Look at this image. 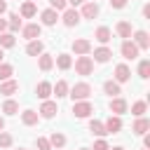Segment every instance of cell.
<instances>
[{"label": "cell", "instance_id": "obj_33", "mask_svg": "<svg viewBox=\"0 0 150 150\" xmlns=\"http://www.w3.org/2000/svg\"><path fill=\"white\" fill-rule=\"evenodd\" d=\"M7 28L16 33V30L21 28V16H19V14H9V21H7Z\"/></svg>", "mask_w": 150, "mask_h": 150}, {"label": "cell", "instance_id": "obj_10", "mask_svg": "<svg viewBox=\"0 0 150 150\" xmlns=\"http://www.w3.org/2000/svg\"><path fill=\"white\" fill-rule=\"evenodd\" d=\"M73 52H75L77 56H82V54H89V52H91V42H89V40H84V38H80V40H73Z\"/></svg>", "mask_w": 150, "mask_h": 150}, {"label": "cell", "instance_id": "obj_42", "mask_svg": "<svg viewBox=\"0 0 150 150\" xmlns=\"http://www.w3.org/2000/svg\"><path fill=\"white\" fill-rule=\"evenodd\" d=\"M5 12H7V2H5V0H0V16H2Z\"/></svg>", "mask_w": 150, "mask_h": 150}, {"label": "cell", "instance_id": "obj_6", "mask_svg": "<svg viewBox=\"0 0 150 150\" xmlns=\"http://www.w3.org/2000/svg\"><path fill=\"white\" fill-rule=\"evenodd\" d=\"M138 47L134 45V40H124L122 42V56L124 59H129V61H134V59H138Z\"/></svg>", "mask_w": 150, "mask_h": 150}, {"label": "cell", "instance_id": "obj_30", "mask_svg": "<svg viewBox=\"0 0 150 150\" xmlns=\"http://www.w3.org/2000/svg\"><path fill=\"white\" fill-rule=\"evenodd\" d=\"M89 131L96 134V136H105V127H103V122H98V120H91V122H89Z\"/></svg>", "mask_w": 150, "mask_h": 150}, {"label": "cell", "instance_id": "obj_32", "mask_svg": "<svg viewBox=\"0 0 150 150\" xmlns=\"http://www.w3.org/2000/svg\"><path fill=\"white\" fill-rule=\"evenodd\" d=\"M145 110H148V103H145V101H136V103L131 105V112H134L136 117H143Z\"/></svg>", "mask_w": 150, "mask_h": 150}, {"label": "cell", "instance_id": "obj_21", "mask_svg": "<svg viewBox=\"0 0 150 150\" xmlns=\"http://www.w3.org/2000/svg\"><path fill=\"white\" fill-rule=\"evenodd\" d=\"M103 91H105L108 96H120V94H122V89H120V82H115V80H108V82H103Z\"/></svg>", "mask_w": 150, "mask_h": 150}, {"label": "cell", "instance_id": "obj_45", "mask_svg": "<svg viewBox=\"0 0 150 150\" xmlns=\"http://www.w3.org/2000/svg\"><path fill=\"white\" fill-rule=\"evenodd\" d=\"M2 129H5V120L0 117V131H2Z\"/></svg>", "mask_w": 150, "mask_h": 150}, {"label": "cell", "instance_id": "obj_19", "mask_svg": "<svg viewBox=\"0 0 150 150\" xmlns=\"http://www.w3.org/2000/svg\"><path fill=\"white\" fill-rule=\"evenodd\" d=\"M35 14H38V7H35L33 0H28V2L21 5V19H30V16H35Z\"/></svg>", "mask_w": 150, "mask_h": 150}, {"label": "cell", "instance_id": "obj_8", "mask_svg": "<svg viewBox=\"0 0 150 150\" xmlns=\"http://www.w3.org/2000/svg\"><path fill=\"white\" fill-rule=\"evenodd\" d=\"M103 127H105V134H117V131L122 129V120H120V115H110V117L103 122Z\"/></svg>", "mask_w": 150, "mask_h": 150}, {"label": "cell", "instance_id": "obj_37", "mask_svg": "<svg viewBox=\"0 0 150 150\" xmlns=\"http://www.w3.org/2000/svg\"><path fill=\"white\" fill-rule=\"evenodd\" d=\"M12 145V136L7 131H0V148H9Z\"/></svg>", "mask_w": 150, "mask_h": 150}, {"label": "cell", "instance_id": "obj_22", "mask_svg": "<svg viewBox=\"0 0 150 150\" xmlns=\"http://www.w3.org/2000/svg\"><path fill=\"white\" fill-rule=\"evenodd\" d=\"M42 49H45V45H42L40 40H30V42H28V47H26L28 56H40V54H42Z\"/></svg>", "mask_w": 150, "mask_h": 150}, {"label": "cell", "instance_id": "obj_14", "mask_svg": "<svg viewBox=\"0 0 150 150\" xmlns=\"http://www.w3.org/2000/svg\"><path fill=\"white\" fill-rule=\"evenodd\" d=\"M127 101L124 98H120V96H112V101H110V112H115V115H122V112H127Z\"/></svg>", "mask_w": 150, "mask_h": 150}, {"label": "cell", "instance_id": "obj_9", "mask_svg": "<svg viewBox=\"0 0 150 150\" xmlns=\"http://www.w3.org/2000/svg\"><path fill=\"white\" fill-rule=\"evenodd\" d=\"M80 16H82V19H96V16H98V5H96V2H82Z\"/></svg>", "mask_w": 150, "mask_h": 150}, {"label": "cell", "instance_id": "obj_31", "mask_svg": "<svg viewBox=\"0 0 150 150\" xmlns=\"http://www.w3.org/2000/svg\"><path fill=\"white\" fill-rule=\"evenodd\" d=\"M14 35L12 33H0V47L2 49H9V47H14Z\"/></svg>", "mask_w": 150, "mask_h": 150}, {"label": "cell", "instance_id": "obj_12", "mask_svg": "<svg viewBox=\"0 0 150 150\" xmlns=\"http://www.w3.org/2000/svg\"><path fill=\"white\" fill-rule=\"evenodd\" d=\"M40 19H42V26H54V23L59 21V12L49 7V9H45V12L40 14Z\"/></svg>", "mask_w": 150, "mask_h": 150}, {"label": "cell", "instance_id": "obj_43", "mask_svg": "<svg viewBox=\"0 0 150 150\" xmlns=\"http://www.w3.org/2000/svg\"><path fill=\"white\" fill-rule=\"evenodd\" d=\"M143 16H145V19H150V5H145V7H143Z\"/></svg>", "mask_w": 150, "mask_h": 150}, {"label": "cell", "instance_id": "obj_36", "mask_svg": "<svg viewBox=\"0 0 150 150\" xmlns=\"http://www.w3.org/2000/svg\"><path fill=\"white\" fill-rule=\"evenodd\" d=\"M35 148L38 150H52V145H49V138H35Z\"/></svg>", "mask_w": 150, "mask_h": 150}, {"label": "cell", "instance_id": "obj_46", "mask_svg": "<svg viewBox=\"0 0 150 150\" xmlns=\"http://www.w3.org/2000/svg\"><path fill=\"white\" fill-rule=\"evenodd\" d=\"M108 150H124V148H120V145H115V148H108Z\"/></svg>", "mask_w": 150, "mask_h": 150}, {"label": "cell", "instance_id": "obj_49", "mask_svg": "<svg viewBox=\"0 0 150 150\" xmlns=\"http://www.w3.org/2000/svg\"><path fill=\"white\" fill-rule=\"evenodd\" d=\"M19 150H23V148H19Z\"/></svg>", "mask_w": 150, "mask_h": 150}, {"label": "cell", "instance_id": "obj_5", "mask_svg": "<svg viewBox=\"0 0 150 150\" xmlns=\"http://www.w3.org/2000/svg\"><path fill=\"white\" fill-rule=\"evenodd\" d=\"M42 33V26L40 23H28V26H21V35L26 40H38Z\"/></svg>", "mask_w": 150, "mask_h": 150}, {"label": "cell", "instance_id": "obj_1", "mask_svg": "<svg viewBox=\"0 0 150 150\" xmlns=\"http://www.w3.org/2000/svg\"><path fill=\"white\" fill-rule=\"evenodd\" d=\"M89 94H91V87H89L87 82H77V84H73V89H68V96L73 98V103L89 98Z\"/></svg>", "mask_w": 150, "mask_h": 150}, {"label": "cell", "instance_id": "obj_13", "mask_svg": "<svg viewBox=\"0 0 150 150\" xmlns=\"http://www.w3.org/2000/svg\"><path fill=\"white\" fill-rule=\"evenodd\" d=\"M14 91H19V82H16V80H2L0 94H2V96H12Z\"/></svg>", "mask_w": 150, "mask_h": 150}, {"label": "cell", "instance_id": "obj_7", "mask_svg": "<svg viewBox=\"0 0 150 150\" xmlns=\"http://www.w3.org/2000/svg\"><path fill=\"white\" fill-rule=\"evenodd\" d=\"M45 120H52L56 112H59V105H56V101H45L42 105H40V110H38Z\"/></svg>", "mask_w": 150, "mask_h": 150}, {"label": "cell", "instance_id": "obj_34", "mask_svg": "<svg viewBox=\"0 0 150 150\" xmlns=\"http://www.w3.org/2000/svg\"><path fill=\"white\" fill-rule=\"evenodd\" d=\"M138 75H141L143 80L150 77V61H148V59H143V61L138 63Z\"/></svg>", "mask_w": 150, "mask_h": 150}, {"label": "cell", "instance_id": "obj_2", "mask_svg": "<svg viewBox=\"0 0 150 150\" xmlns=\"http://www.w3.org/2000/svg\"><path fill=\"white\" fill-rule=\"evenodd\" d=\"M75 70H77L80 75H91V73H94V61H91V56H87V54L77 56V59H75Z\"/></svg>", "mask_w": 150, "mask_h": 150}, {"label": "cell", "instance_id": "obj_27", "mask_svg": "<svg viewBox=\"0 0 150 150\" xmlns=\"http://www.w3.org/2000/svg\"><path fill=\"white\" fill-rule=\"evenodd\" d=\"M49 145H52V148H63V145H66V136L59 134V131H54V134L49 136Z\"/></svg>", "mask_w": 150, "mask_h": 150}, {"label": "cell", "instance_id": "obj_18", "mask_svg": "<svg viewBox=\"0 0 150 150\" xmlns=\"http://www.w3.org/2000/svg\"><path fill=\"white\" fill-rule=\"evenodd\" d=\"M148 129H150V120H145V117H138V120L134 122V127H131V131L138 134V136H143Z\"/></svg>", "mask_w": 150, "mask_h": 150}, {"label": "cell", "instance_id": "obj_24", "mask_svg": "<svg viewBox=\"0 0 150 150\" xmlns=\"http://www.w3.org/2000/svg\"><path fill=\"white\" fill-rule=\"evenodd\" d=\"M68 89H70L68 82H66V80H59V82L52 87V94H56V98H61V96H68Z\"/></svg>", "mask_w": 150, "mask_h": 150}, {"label": "cell", "instance_id": "obj_39", "mask_svg": "<svg viewBox=\"0 0 150 150\" xmlns=\"http://www.w3.org/2000/svg\"><path fill=\"white\" fill-rule=\"evenodd\" d=\"M108 148H110V145H108L103 138H98V141L94 143V148H91V150H108Z\"/></svg>", "mask_w": 150, "mask_h": 150}, {"label": "cell", "instance_id": "obj_3", "mask_svg": "<svg viewBox=\"0 0 150 150\" xmlns=\"http://www.w3.org/2000/svg\"><path fill=\"white\" fill-rule=\"evenodd\" d=\"M91 112H94V105H91L87 98H84V101H75V103H73V115H75L77 120H84V117H89Z\"/></svg>", "mask_w": 150, "mask_h": 150}, {"label": "cell", "instance_id": "obj_47", "mask_svg": "<svg viewBox=\"0 0 150 150\" xmlns=\"http://www.w3.org/2000/svg\"><path fill=\"white\" fill-rule=\"evenodd\" d=\"M2 56H5V54H2V47H0V63H2Z\"/></svg>", "mask_w": 150, "mask_h": 150}, {"label": "cell", "instance_id": "obj_4", "mask_svg": "<svg viewBox=\"0 0 150 150\" xmlns=\"http://www.w3.org/2000/svg\"><path fill=\"white\" fill-rule=\"evenodd\" d=\"M61 19H63V26L73 28V26H77V23H80V19H82V16H80V12H77L75 7H68V9H63V16H61Z\"/></svg>", "mask_w": 150, "mask_h": 150}, {"label": "cell", "instance_id": "obj_11", "mask_svg": "<svg viewBox=\"0 0 150 150\" xmlns=\"http://www.w3.org/2000/svg\"><path fill=\"white\" fill-rule=\"evenodd\" d=\"M134 45H136L138 49H148V47H150V35H148L145 30H136V33H134Z\"/></svg>", "mask_w": 150, "mask_h": 150}, {"label": "cell", "instance_id": "obj_26", "mask_svg": "<svg viewBox=\"0 0 150 150\" xmlns=\"http://www.w3.org/2000/svg\"><path fill=\"white\" fill-rule=\"evenodd\" d=\"M2 112H5V115H16V112H19V103L12 101V98H7V101L2 103Z\"/></svg>", "mask_w": 150, "mask_h": 150}, {"label": "cell", "instance_id": "obj_28", "mask_svg": "<svg viewBox=\"0 0 150 150\" xmlns=\"http://www.w3.org/2000/svg\"><path fill=\"white\" fill-rule=\"evenodd\" d=\"M56 66H59L61 70H68V68L73 66V59H70L68 54H59V56H56Z\"/></svg>", "mask_w": 150, "mask_h": 150}, {"label": "cell", "instance_id": "obj_35", "mask_svg": "<svg viewBox=\"0 0 150 150\" xmlns=\"http://www.w3.org/2000/svg\"><path fill=\"white\" fill-rule=\"evenodd\" d=\"M12 73H14V68L9 63H0V80H9Z\"/></svg>", "mask_w": 150, "mask_h": 150}, {"label": "cell", "instance_id": "obj_23", "mask_svg": "<svg viewBox=\"0 0 150 150\" xmlns=\"http://www.w3.org/2000/svg\"><path fill=\"white\" fill-rule=\"evenodd\" d=\"M35 94H38V98L47 101V98H49V94H52V84H49V82H40V84L35 87Z\"/></svg>", "mask_w": 150, "mask_h": 150}, {"label": "cell", "instance_id": "obj_48", "mask_svg": "<svg viewBox=\"0 0 150 150\" xmlns=\"http://www.w3.org/2000/svg\"><path fill=\"white\" fill-rule=\"evenodd\" d=\"M143 150H148V148H143Z\"/></svg>", "mask_w": 150, "mask_h": 150}, {"label": "cell", "instance_id": "obj_25", "mask_svg": "<svg viewBox=\"0 0 150 150\" xmlns=\"http://www.w3.org/2000/svg\"><path fill=\"white\" fill-rule=\"evenodd\" d=\"M21 122H23L26 127L38 124V112H35V110H23V112H21Z\"/></svg>", "mask_w": 150, "mask_h": 150}, {"label": "cell", "instance_id": "obj_16", "mask_svg": "<svg viewBox=\"0 0 150 150\" xmlns=\"http://www.w3.org/2000/svg\"><path fill=\"white\" fill-rule=\"evenodd\" d=\"M110 56H112V49H108V47L94 49V61L96 63H105V61H110Z\"/></svg>", "mask_w": 150, "mask_h": 150}, {"label": "cell", "instance_id": "obj_50", "mask_svg": "<svg viewBox=\"0 0 150 150\" xmlns=\"http://www.w3.org/2000/svg\"><path fill=\"white\" fill-rule=\"evenodd\" d=\"M82 150H87V148H82Z\"/></svg>", "mask_w": 150, "mask_h": 150}, {"label": "cell", "instance_id": "obj_17", "mask_svg": "<svg viewBox=\"0 0 150 150\" xmlns=\"http://www.w3.org/2000/svg\"><path fill=\"white\" fill-rule=\"evenodd\" d=\"M129 77H131L129 66H127V63H120V66L115 68V82H127Z\"/></svg>", "mask_w": 150, "mask_h": 150}, {"label": "cell", "instance_id": "obj_15", "mask_svg": "<svg viewBox=\"0 0 150 150\" xmlns=\"http://www.w3.org/2000/svg\"><path fill=\"white\" fill-rule=\"evenodd\" d=\"M94 38H96L101 45H108V42H110V38H112V33H110V28H108V26H98V28H96V33H94Z\"/></svg>", "mask_w": 150, "mask_h": 150}, {"label": "cell", "instance_id": "obj_29", "mask_svg": "<svg viewBox=\"0 0 150 150\" xmlns=\"http://www.w3.org/2000/svg\"><path fill=\"white\" fill-rule=\"evenodd\" d=\"M38 66H40V70H49V68L54 66V59H52L49 54H40V59H38Z\"/></svg>", "mask_w": 150, "mask_h": 150}, {"label": "cell", "instance_id": "obj_41", "mask_svg": "<svg viewBox=\"0 0 150 150\" xmlns=\"http://www.w3.org/2000/svg\"><path fill=\"white\" fill-rule=\"evenodd\" d=\"M66 2H68L70 7H80V5H82V2H87V0H66Z\"/></svg>", "mask_w": 150, "mask_h": 150}, {"label": "cell", "instance_id": "obj_20", "mask_svg": "<svg viewBox=\"0 0 150 150\" xmlns=\"http://www.w3.org/2000/svg\"><path fill=\"white\" fill-rule=\"evenodd\" d=\"M115 30H117V35H120V38H124V40H129V38H131V33H134L129 21H120V23L115 26Z\"/></svg>", "mask_w": 150, "mask_h": 150}, {"label": "cell", "instance_id": "obj_44", "mask_svg": "<svg viewBox=\"0 0 150 150\" xmlns=\"http://www.w3.org/2000/svg\"><path fill=\"white\" fill-rule=\"evenodd\" d=\"M5 30H7V21H5V19H0V33H5Z\"/></svg>", "mask_w": 150, "mask_h": 150}, {"label": "cell", "instance_id": "obj_40", "mask_svg": "<svg viewBox=\"0 0 150 150\" xmlns=\"http://www.w3.org/2000/svg\"><path fill=\"white\" fill-rule=\"evenodd\" d=\"M127 5V0H110V7H115V9H122Z\"/></svg>", "mask_w": 150, "mask_h": 150}, {"label": "cell", "instance_id": "obj_38", "mask_svg": "<svg viewBox=\"0 0 150 150\" xmlns=\"http://www.w3.org/2000/svg\"><path fill=\"white\" fill-rule=\"evenodd\" d=\"M49 5H52V9H56V12H61V9H66V0H49Z\"/></svg>", "mask_w": 150, "mask_h": 150}]
</instances>
